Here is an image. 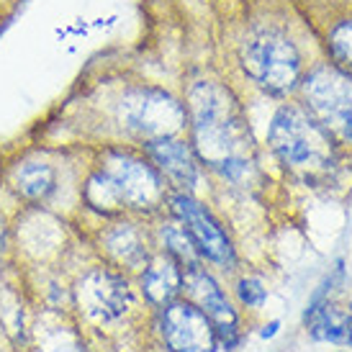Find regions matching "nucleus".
Wrapping results in <instances>:
<instances>
[{
	"label": "nucleus",
	"instance_id": "6e6552de",
	"mask_svg": "<svg viewBox=\"0 0 352 352\" xmlns=\"http://www.w3.org/2000/svg\"><path fill=\"white\" fill-rule=\"evenodd\" d=\"M160 332L170 352H219L221 342L211 319L193 301H173L162 306Z\"/></svg>",
	"mask_w": 352,
	"mask_h": 352
},
{
	"label": "nucleus",
	"instance_id": "1a4fd4ad",
	"mask_svg": "<svg viewBox=\"0 0 352 352\" xmlns=\"http://www.w3.org/2000/svg\"><path fill=\"white\" fill-rule=\"evenodd\" d=\"M78 306L90 322L108 324L121 319L131 306V288L121 273L111 267H93L80 278Z\"/></svg>",
	"mask_w": 352,
	"mask_h": 352
},
{
	"label": "nucleus",
	"instance_id": "412c9836",
	"mask_svg": "<svg viewBox=\"0 0 352 352\" xmlns=\"http://www.w3.org/2000/svg\"><path fill=\"white\" fill-rule=\"evenodd\" d=\"M350 311H352V301H350Z\"/></svg>",
	"mask_w": 352,
	"mask_h": 352
},
{
	"label": "nucleus",
	"instance_id": "39448f33",
	"mask_svg": "<svg viewBox=\"0 0 352 352\" xmlns=\"http://www.w3.org/2000/svg\"><path fill=\"white\" fill-rule=\"evenodd\" d=\"M116 121L129 134L144 139L177 137L188 126V111L180 100L155 85H131L116 98Z\"/></svg>",
	"mask_w": 352,
	"mask_h": 352
},
{
	"label": "nucleus",
	"instance_id": "f8f14e48",
	"mask_svg": "<svg viewBox=\"0 0 352 352\" xmlns=\"http://www.w3.org/2000/svg\"><path fill=\"white\" fill-rule=\"evenodd\" d=\"M183 265L177 263L173 254L165 250L160 254H152L149 263L142 267V291L149 303L155 306H167L173 303L183 291Z\"/></svg>",
	"mask_w": 352,
	"mask_h": 352
},
{
	"label": "nucleus",
	"instance_id": "f03ea898",
	"mask_svg": "<svg viewBox=\"0 0 352 352\" xmlns=\"http://www.w3.org/2000/svg\"><path fill=\"white\" fill-rule=\"evenodd\" d=\"M82 198L103 216H118L124 211L149 214L165 204V177L152 160L126 149H108L85 180Z\"/></svg>",
	"mask_w": 352,
	"mask_h": 352
},
{
	"label": "nucleus",
	"instance_id": "a211bd4d",
	"mask_svg": "<svg viewBox=\"0 0 352 352\" xmlns=\"http://www.w3.org/2000/svg\"><path fill=\"white\" fill-rule=\"evenodd\" d=\"M39 352H85V347L80 344L75 334L62 327V329L44 334V340L39 342Z\"/></svg>",
	"mask_w": 352,
	"mask_h": 352
},
{
	"label": "nucleus",
	"instance_id": "20e7f679",
	"mask_svg": "<svg viewBox=\"0 0 352 352\" xmlns=\"http://www.w3.org/2000/svg\"><path fill=\"white\" fill-rule=\"evenodd\" d=\"M239 62L247 78L270 96H285L301 85V52L275 26L250 31L239 47Z\"/></svg>",
	"mask_w": 352,
	"mask_h": 352
},
{
	"label": "nucleus",
	"instance_id": "f3484780",
	"mask_svg": "<svg viewBox=\"0 0 352 352\" xmlns=\"http://www.w3.org/2000/svg\"><path fill=\"white\" fill-rule=\"evenodd\" d=\"M329 50H332L334 59L350 69L352 75V19L340 21L329 34Z\"/></svg>",
	"mask_w": 352,
	"mask_h": 352
},
{
	"label": "nucleus",
	"instance_id": "9d476101",
	"mask_svg": "<svg viewBox=\"0 0 352 352\" xmlns=\"http://www.w3.org/2000/svg\"><path fill=\"white\" fill-rule=\"evenodd\" d=\"M183 291H188L190 301L196 303L198 309L211 319V324L216 327L219 342L224 347H234L236 337H239V319L232 301L226 298L224 288L216 283V278L211 273H206L204 267H193L186 270L183 275Z\"/></svg>",
	"mask_w": 352,
	"mask_h": 352
},
{
	"label": "nucleus",
	"instance_id": "6ab92c4d",
	"mask_svg": "<svg viewBox=\"0 0 352 352\" xmlns=\"http://www.w3.org/2000/svg\"><path fill=\"white\" fill-rule=\"evenodd\" d=\"M236 296H239V303L247 309H260L267 301V288L257 278H242L236 283Z\"/></svg>",
	"mask_w": 352,
	"mask_h": 352
},
{
	"label": "nucleus",
	"instance_id": "2eb2a0df",
	"mask_svg": "<svg viewBox=\"0 0 352 352\" xmlns=\"http://www.w3.org/2000/svg\"><path fill=\"white\" fill-rule=\"evenodd\" d=\"M10 186L26 201H47L57 190V170L47 160H23L13 167Z\"/></svg>",
	"mask_w": 352,
	"mask_h": 352
},
{
	"label": "nucleus",
	"instance_id": "4468645a",
	"mask_svg": "<svg viewBox=\"0 0 352 352\" xmlns=\"http://www.w3.org/2000/svg\"><path fill=\"white\" fill-rule=\"evenodd\" d=\"M303 322L316 342L352 347V311H340L337 306L324 301L316 306H306Z\"/></svg>",
	"mask_w": 352,
	"mask_h": 352
},
{
	"label": "nucleus",
	"instance_id": "7ed1b4c3",
	"mask_svg": "<svg viewBox=\"0 0 352 352\" xmlns=\"http://www.w3.org/2000/svg\"><path fill=\"white\" fill-rule=\"evenodd\" d=\"M267 144L278 162L298 175L316 177L334 167V137L301 106H280L267 126Z\"/></svg>",
	"mask_w": 352,
	"mask_h": 352
},
{
	"label": "nucleus",
	"instance_id": "9b49d317",
	"mask_svg": "<svg viewBox=\"0 0 352 352\" xmlns=\"http://www.w3.org/2000/svg\"><path fill=\"white\" fill-rule=\"evenodd\" d=\"M144 152L152 160V165L160 170V175L167 177L183 193H190L201 180L198 157L190 144L177 137H162L144 142Z\"/></svg>",
	"mask_w": 352,
	"mask_h": 352
},
{
	"label": "nucleus",
	"instance_id": "0eeeda50",
	"mask_svg": "<svg viewBox=\"0 0 352 352\" xmlns=\"http://www.w3.org/2000/svg\"><path fill=\"white\" fill-rule=\"evenodd\" d=\"M167 201H170L173 216L186 226V232L190 234L198 254H201L204 260H208V263H214V265H221V267H232V265L236 263V254H234V247H232L229 234L224 232L221 221H219L201 201H196L190 193H183V190H180V193H173Z\"/></svg>",
	"mask_w": 352,
	"mask_h": 352
},
{
	"label": "nucleus",
	"instance_id": "f257e3e1",
	"mask_svg": "<svg viewBox=\"0 0 352 352\" xmlns=\"http://www.w3.org/2000/svg\"><path fill=\"white\" fill-rule=\"evenodd\" d=\"M186 111L198 162L232 183L250 175L252 134L234 93L216 80H198L188 90Z\"/></svg>",
	"mask_w": 352,
	"mask_h": 352
},
{
	"label": "nucleus",
	"instance_id": "aec40b11",
	"mask_svg": "<svg viewBox=\"0 0 352 352\" xmlns=\"http://www.w3.org/2000/svg\"><path fill=\"white\" fill-rule=\"evenodd\" d=\"M278 329H280V322H278V319H273V322L265 324L263 329H260V337H263V340H273L275 334H278Z\"/></svg>",
	"mask_w": 352,
	"mask_h": 352
},
{
	"label": "nucleus",
	"instance_id": "dca6fc26",
	"mask_svg": "<svg viewBox=\"0 0 352 352\" xmlns=\"http://www.w3.org/2000/svg\"><path fill=\"white\" fill-rule=\"evenodd\" d=\"M160 239H162V250H165L167 254H173L177 263L183 265V270L201 267L204 257L198 254L190 234H188L186 226L180 224L177 219H173V221H167V224L160 226Z\"/></svg>",
	"mask_w": 352,
	"mask_h": 352
},
{
	"label": "nucleus",
	"instance_id": "423d86ee",
	"mask_svg": "<svg viewBox=\"0 0 352 352\" xmlns=\"http://www.w3.org/2000/svg\"><path fill=\"white\" fill-rule=\"evenodd\" d=\"M306 111L334 139L352 142V75L337 67H319L303 80Z\"/></svg>",
	"mask_w": 352,
	"mask_h": 352
},
{
	"label": "nucleus",
	"instance_id": "ddd939ff",
	"mask_svg": "<svg viewBox=\"0 0 352 352\" xmlns=\"http://www.w3.org/2000/svg\"><path fill=\"white\" fill-rule=\"evenodd\" d=\"M103 250L111 254L113 263H118L121 267H131V270H142L152 257L144 234L131 221H118L108 226L103 232Z\"/></svg>",
	"mask_w": 352,
	"mask_h": 352
}]
</instances>
